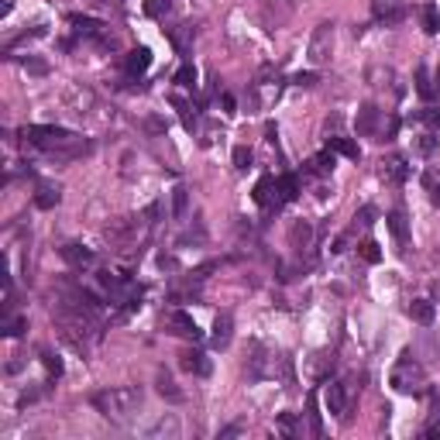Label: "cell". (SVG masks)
<instances>
[{"label":"cell","instance_id":"cell-39","mask_svg":"<svg viewBox=\"0 0 440 440\" xmlns=\"http://www.w3.org/2000/svg\"><path fill=\"white\" fill-rule=\"evenodd\" d=\"M292 83H296V86H303V90H309V86H317V73H296V76H292Z\"/></svg>","mask_w":440,"mask_h":440},{"label":"cell","instance_id":"cell-36","mask_svg":"<svg viewBox=\"0 0 440 440\" xmlns=\"http://www.w3.org/2000/svg\"><path fill=\"white\" fill-rule=\"evenodd\" d=\"M309 430H313V437L324 434V420H320V413H317V396H309Z\"/></svg>","mask_w":440,"mask_h":440},{"label":"cell","instance_id":"cell-19","mask_svg":"<svg viewBox=\"0 0 440 440\" xmlns=\"http://www.w3.org/2000/svg\"><path fill=\"white\" fill-rule=\"evenodd\" d=\"M148 66H152V52H148V48H134V52H128V58H124L128 76H141V73H148Z\"/></svg>","mask_w":440,"mask_h":440},{"label":"cell","instance_id":"cell-22","mask_svg":"<svg viewBox=\"0 0 440 440\" xmlns=\"http://www.w3.org/2000/svg\"><path fill=\"white\" fill-rule=\"evenodd\" d=\"M327 148L337 152V155H344V158H358V155H362V148H358L351 138H341V134H330V138H327Z\"/></svg>","mask_w":440,"mask_h":440},{"label":"cell","instance_id":"cell-21","mask_svg":"<svg viewBox=\"0 0 440 440\" xmlns=\"http://www.w3.org/2000/svg\"><path fill=\"white\" fill-rule=\"evenodd\" d=\"M409 317H413L416 324L430 327L434 324V317H437V307H434L430 300H413V303H409Z\"/></svg>","mask_w":440,"mask_h":440},{"label":"cell","instance_id":"cell-30","mask_svg":"<svg viewBox=\"0 0 440 440\" xmlns=\"http://www.w3.org/2000/svg\"><path fill=\"white\" fill-rule=\"evenodd\" d=\"M41 364H45V372H48L52 379H58V375H62V358H58L56 351L41 347Z\"/></svg>","mask_w":440,"mask_h":440},{"label":"cell","instance_id":"cell-2","mask_svg":"<svg viewBox=\"0 0 440 440\" xmlns=\"http://www.w3.org/2000/svg\"><path fill=\"white\" fill-rule=\"evenodd\" d=\"M93 406L107 416L111 423H128L141 406V392L134 385H117V389H103L93 396Z\"/></svg>","mask_w":440,"mask_h":440},{"label":"cell","instance_id":"cell-35","mask_svg":"<svg viewBox=\"0 0 440 440\" xmlns=\"http://www.w3.org/2000/svg\"><path fill=\"white\" fill-rule=\"evenodd\" d=\"M248 165H251V148H248V145H237V148H234V169H237V173H245Z\"/></svg>","mask_w":440,"mask_h":440},{"label":"cell","instance_id":"cell-20","mask_svg":"<svg viewBox=\"0 0 440 440\" xmlns=\"http://www.w3.org/2000/svg\"><path fill=\"white\" fill-rule=\"evenodd\" d=\"M289 245L296 251H307L313 245V227H309V220H296L292 230H289Z\"/></svg>","mask_w":440,"mask_h":440},{"label":"cell","instance_id":"cell-11","mask_svg":"<svg viewBox=\"0 0 440 440\" xmlns=\"http://www.w3.org/2000/svg\"><path fill=\"white\" fill-rule=\"evenodd\" d=\"M58 255H62V262L69 268H76V272H83V268H90L96 262V255L86 245H76V241H69V245H62L58 248Z\"/></svg>","mask_w":440,"mask_h":440},{"label":"cell","instance_id":"cell-16","mask_svg":"<svg viewBox=\"0 0 440 440\" xmlns=\"http://www.w3.org/2000/svg\"><path fill=\"white\" fill-rule=\"evenodd\" d=\"M385 224H389V230H392V237H396L399 251H406V245H409V220H406V213L396 207V210L385 217Z\"/></svg>","mask_w":440,"mask_h":440},{"label":"cell","instance_id":"cell-29","mask_svg":"<svg viewBox=\"0 0 440 440\" xmlns=\"http://www.w3.org/2000/svg\"><path fill=\"white\" fill-rule=\"evenodd\" d=\"M169 11H173V0H145V14L155 21H162Z\"/></svg>","mask_w":440,"mask_h":440},{"label":"cell","instance_id":"cell-7","mask_svg":"<svg viewBox=\"0 0 440 440\" xmlns=\"http://www.w3.org/2000/svg\"><path fill=\"white\" fill-rule=\"evenodd\" d=\"M255 203L265 210H279L282 207V193H279V179L275 175H262L255 183Z\"/></svg>","mask_w":440,"mask_h":440},{"label":"cell","instance_id":"cell-12","mask_svg":"<svg viewBox=\"0 0 440 440\" xmlns=\"http://www.w3.org/2000/svg\"><path fill=\"white\" fill-rule=\"evenodd\" d=\"M347 399H351V389L347 382H330L324 392V402L327 409H330V416H344L347 413Z\"/></svg>","mask_w":440,"mask_h":440},{"label":"cell","instance_id":"cell-3","mask_svg":"<svg viewBox=\"0 0 440 440\" xmlns=\"http://www.w3.org/2000/svg\"><path fill=\"white\" fill-rule=\"evenodd\" d=\"M389 385H392L399 396H423V392H426V385H430V379H426V368H423V364L416 362L409 351H406L399 362H396V368H392Z\"/></svg>","mask_w":440,"mask_h":440},{"label":"cell","instance_id":"cell-38","mask_svg":"<svg viewBox=\"0 0 440 440\" xmlns=\"http://www.w3.org/2000/svg\"><path fill=\"white\" fill-rule=\"evenodd\" d=\"M279 430H282L286 437H292V434H296V416H292V413H282V416H279Z\"/></svg>","mask_w":440,"mask_h":440},{"label":"cell","instance_id":"cell-4","mask_svg":"<svg viewBox=\"0 0 440 440\" xmlns=\"http://www.w3.org/2000/svg\"><path fill=\"white\" fill-rule=\"evenodd\" d=\"M334 45H337V28L324 21V24H317V31H313V39H309V48L307 56L313 66H327L330 56H334Z\"/></svg>","mask_w":440,"mask_h":440},{"label":"cell","instance_id":"cell-37","mask_svg":"<svg viewBox=\"0 0 440 440\" xmlns=\"http://www.w3.org/2000/svg\"><path fill=\"white\" fill-rule=\"evenodd\" d=\"M173 213H175V217H183V213H186V190H183V186H179V190H175V196H173Z\"/></svg>","mask_w":440,"mask_h":440},{"label":"cell","instance_id":"cell-34","mask_svg":"<svg viewBox=\"0 0 440 440\" xmlns=\"http://www.w3.org/2000/svg\"><path fill=\"white\" fill-rule=\"evenodd\" d=\"M175 83H179L183 90H196V69H193V66H183V69L175 73Z\"/></svg>","mask_w":440,"mask_h":440},{"label":"cell","instance_id":"cell-23","mask_svg":"<svg viewBox=\"0 0 440 440\" xmlns=\"http://www.w3.org/2000/svg\"><path fill=\"white\" fill-rule=\"evenodd\" d=\"M155 385H158V392L165 396L169 402H179L183 399V392L175 389V382H173V375H165V372H158V379H155Z\"/></svg>","mask_w":440,"mask_h":440},{"label":"cell","instance_id":"cell-10","mask_svg":"<svg viewBox=\"0 0 440 440\" xmlns=\"http://www.w3.org/2000/svg\"><path fill=\"white\" fill-rule=\"evenodd\" d=\"M379 175H382V183H389V186H402L409 179V165H406L402 155H389V158L379 162Z\"/></svg>","mask_w":440,"mask_h":440},{"label":"cell","instance_id":"cell-27","mask_svg":"<svg viewBox=\"0 0 440 440\" xmlns=\"http://www.w3.org/2000/svg\"><path fill=\"white\" fill-rule=\"evenodd\" d=\"M413 121L426 124L430 131H440V107H423V111H416V114H413Z\"/></svg>","mask_w":440,"mask_h":440},{"label":"cell","instance_id":"cell-18","mask_svg":"<svg viewBox=\"0 0 440 440\" xmlns=\"http://www.w3.org/2000/svg\"><path fill=\"white\" fill-rule=\"evenodd\" d=\"M303 173H307V175H317V179H327V175L334 173V152L327 148V152H320V155H313V158H307Z\"/></svg>","mask_w":440,"mask_h":440},{"label":"cell","instance_id":"cell-33","mask_svg":"<svg viewBox=\"0 0 440 440\" xmlns=\"http://www.w3.org/2000/svg\"><path fill=\"white\" fill-rule=\"evenodd\" d=\"M24 330H28V317H7L4 320V334L7 337H21Z\"/></svg>","mask_w":440,"mask_h":440},{"label":"cell","instance_id":"cell-25","mask_svg":"<svg viewBox=\"0 0 440 440\" xmlns=\"http://www.w3.org/2000/svg\"><path fill=\"white\" fill-rule=\"evenodd\" d=\"M420 18H423V31H426V35H437V31H440V11L434 7V4H426V7H423Z\"/></svg>","mask_w":440,"mask_h":440},{"label":"cell","instance_id":"cell-32","mask_svg":"<svg viewBox=\"0 0 440 440\" xmlns=\"http://www.w3.org/2000/svg\"><path fill=\"white\" fill-rule=\"evenodd\" d=\"M416 93L423 96V100H434V83H430V73L426 69H416Z\"/></svg>","mask_w":440,"mask_h":440},{"label":"cell","instance_id":"cell-13","mask_svg":"<svg viewBox=\"0 0 440 440\" xmlns=\"http://www.w3.org/2000/svg\"><path fill=\"white\" fill-rule=\"evenodd\" d=\"M330 372H334V351H317L307 362V375L313 382H330Z\"/></svg>","mask_w":440,"mask_h":440},{"label":"cell","instance_id":"cell-9","mask_svg":"<svg viewBox=\"0 0 440 440\" xmlns=\"http://www.w3.org/2000/svg\"><path fill=\"white\" fill-rule=\"evenodd\" d=\"M372 18L385 24V28H392V24H399L406 18V4L402 0H372Z\"/></svg>","mask_w":440,"mask_h":440},{"label":"cell","instance_id":"cell-28","mask_svg":"<svg viewBox=\"0 0 440 440\" xmlns=\"http://www.w3.org/2000/svg\"><path fill=\"white\" fill-rule=\"evenodd\" d=\"M279 193H282V203H292L300 196V183L296 175H279Z\"/></svg>","mask_w":440,"mask_h":440},{"label":"cell","instance_id":"cell-5","mask_svg":"<svg viewBox=\"0 0 440 440\" xmlns=\"http://www.w3.org/2000/svg\"><path fill=\"white\" fill-rule=\"evenodd\" d=\"M69 24H73V31H76L79 39L96 41L103 48H114V35H111V28L103 21H93V18H86V14H69Z\"/></svg>","mask_w":440,"mask_h":440},{"label":"cell","instance_id":"cell-17","mask_svg":"<svg viewBox=\"0 0 440 440\" xmlns=\"http://www.w3.org/2000/svg\"><path fill=\"white\" fill-rule=\"evenodd\" d=\"M179 368H183V372H190V375H207V372H210V362H207V354H203V351H183V354H179Z\"/></svg>","mask_w":440,"mask_h":440},{"label":"cell","instance_id":"cell-41","mask_svg":"<svg viewBox=\"0 0 440 440\" xmlns=\"http://www.w3.org/2000/svg\"><path fill=\"white\" fill-rule=\"evenodd\" d=\"M220 107H224V114H237V100L230 93H220Z\"/></svg>","mask_w":440,"mask_h":440},{"label":"cell","instance_id":"cell-15","mask_svg":"<svg viewBox=\"0 0 440 440\" xmlns=\"http://www.w3.org/2000/svg\"><path fill=\"white\" fill-rule=\"evenodd\" d=\"M58 203H62V190L56 183H39L35 186V207L39 210H56Z\"/></svg>","mask_w":440,"mask_h":440},{"label":"cell","instance_id":"cell-44","mask_svg":"<svg viewBox=\"0 0 440 440\" xmlns=\"http://www.w3.org/2000/svg\"><path fill=\"white\" fill-rule=\"evenodd\" d=\"M437 83H440V73H437Z\"/></svg>","mask_w":440,"mask_h":440},{"label":"cell","instance_id":"cell-40","mask_svg":"<svg viewBox=\"0 0 440 440\" xmlns=\"http://www.w3.org/2000/svg\"><path fill=\"white\" fill-rule=\"evenodd\" d=\"M354 224H362V227H372V224H375V210H372V207H364V210L354 217Z\"/></svg>","mask_w":440,"mask_h":440},{"label":"cell","instance_id":"cell-8","mask_svg":"<svg viewBox=\"0 0 440 440\" xmlns=\"http://www.w3.org/2000/svg\"><path fill=\"white\" fill-rule=\"evenodd\" d=\"M382 124H385V117L382 111L375 107V103H364L362 111H358V121H354V128H358V134H364V138H382Z\"/></svg>","mask_w":440,"mask_h":440},{"label":"cell","instance_id":"cell-24","mask_svg":"<svg viewBox=\"0 0 440 440\" xmlns=\"http://www.w3.org/2000/svg\"><path fill=\"white\" fill-rule=\"evenodd\" d=\"M173 107L179 111L183 124H186V131H193V128H196V111H193L190 100H183V96H173Z\"/></svg>","mask_w":440,"mask_h":440},{"label":"cell","instance_id":"cell-31","mask_svg":"<svg viewBox=\"0 0 440 440\" xmlns=\"http://www.w3.org/2000/svg\"><path fill=\"white\" fill-rule=\"evenodd\" d=\"M413 152L416 155H434L437 152V138H434V134H420V138H413Z\"/></svg>","mask_w":440,"mask_h":440},{"label":"cell","instance_id":"cell-14","mask_svg":"<svg viewBox=\"0 0 440 440\" xmlns=\"http://www.w3.org/2000/svg\"><path fill=\"white\" fill-rule=\"evenodd\" d=\"M230 337H234V320H230V313H217L213 334H210V347L213 351H224V347L230 344Z\"/></svg>","mask_w":440,"mask_h":440},{"label":"cell","instance_id":"cell-1","mask_svg":"<svg viewBox=\"0 0 440 440\" xmlns=\"http://www.w3.org/2000/svg\"><path fill=\"white\" fill-rule=\"evenodd\" d=\"M21 138L24 145L31 148H41V152H56L58 158H76V155L86 152V141L76 138L66 128H45V124H31V128H21Z\"/></svg>","mask_w":440,"mask_h":440},{"label":"cell","instance_id":"cell-26","mask_svg":"<svg viewBox=\"0 0 440 440\" xmlns=\"http://www.w3.org/2000/svg\"><path fill=\"white\" fill-rule=\"evenodd\" d=\"M358 255H362L368 265H379V262H382V248H379V241H372V237L358 245Z\"/></svg>","mask_w":440,"mask_h":440},{"label":"cell","instance_id":"cell-6","mask_svg":"<svg viewBox=\"0 0 440 440\" xmlns=\"http://www.w3.org/2000/svg\"><path fill=\"white\" fill-rule=\"evenodd\" d=\"M162 330L165 334H173V337H186V341H200V327L193 320L190 313H183V309H169V313H162Z\"/></svg>","mask_w":440,"mask_h":440},{"label":"cell","instance_id":"cell-42","mask_svg":"<svg viewBox=\"0 0 440 440\" xmlns=\"http://www.w3.org/2000/svg\"><path fill=\"white\" fill-rule=\"evenodd\" d=\"M11 11H14V0H0V14H4V18H7V14H11Z\"/></svg>","mask_w":440,"mask_h":440},{"label":"cell","instance_id":"cell-43","mask_svg":"<svg viewBox=\"0 0 440 440\" xmlns=\"http://www.w3.org/2000/svg\"><path fill=\"white\" fill-rule=\"evenodd\" d=\"M430 203H434V207H440V186H430Z\"/></svg>","mask_w":440,"mask_h":440}]
</instances>
